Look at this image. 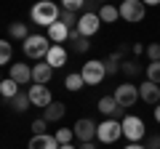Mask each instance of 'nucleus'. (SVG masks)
Returning <instances> with one entry per match:
<instances>
[{
    "label": "nucleus",
    "mask_w": 160,
    "mask_h": 149,
    "mask_svg": "<svg viewBox=\"0 0 160 149\" xmlns=\"http://www.w3.org/2000/svg\"><path fill=\"white\" fill-rule=\"evenodd\" d=\"M59 6L53 3V0H38L32 6V11H29V19H32L38 27H51L53 22H59Z\"/></svg>",
    "instance_id": "obj_1"
},
{
    "label": "nucleus",
    "mask_w": 160,
    "mask_h": 149,
    "mask_svg": "<svg viewBox=\"0 0 160 149\" xmlns=\"http://www.w3.org/2000/svg\"><path fill=\"white\" fill-rule=\"evenodd\" d=\"M51 46L53 43L48 40V35H29L27 40H24V56L35 59V61H46Z\"/></svg>",
    "instance_id": "obj_2"
},
{
    "label": "nucleus",
    "mask_w": 160,
    "mask_h": 149,
    "mask_svg": "<svg viewBox=\"0 0 160 149\" xmlns=\"http://www.w3.org/2000/svg\"><path fill=\"white\" fill-rule=\"evenodd\" d=\"M120 136H123V123H120V120L109 117V120H102V123H99L96 141H102V144H115Z\"/></svg>",
    "instance_id": "obj_3"
},
{
    "label": "nucleus",
    "mask_w": 160,
    "mask_h": 149,
    "mask_svg": "<svg viewBox=\"0 0 160 149\" xmlns=\"http://www.w3.org/2000/svg\"><path fill=\"white\" fill-rule=\"evenodd\" d=\"M80 74H83L86 85H99V83L107 77V67H104V61H99V59H91V61L83 64Z\"/></svg>",
    "instance_id": "obj_4"
},
{
    "label": "nucleus",
    "mask_w": 160,
    "mask_h": 149,
    "mask_svg": "<svg viewBox=\"0 0 160 149\" xmlns=\"http://www.w3.org/2000/svg\"><path fill=\"white\" fill-rule=\"evenodd\" d=\"M118 8H120V16H123V22H131V24L144 22V13H147V6H144L142 0H123Z\"/></svg>",
    "instance_id": "obj_5"
},
{
    "label": "nucleus",
    "mask_w": 160,
    "mask_h": 149,
    "mask_svg": "<svg viewBox=\"0 0 160 149\" xmlns=\"http://www.w3.org/2000/svg\"><path fill=\"white\" fill-rule=\"evenodd\" d=\"M123 136L131 144H139L144 138V120L136 115H126L123 117Z\"/></svg>",
    "instance_id": "obj_6"
},
{
    "label": "nucleus",
    "mask_w": 160,
    "mask_h": 149,
    "mask_svg": "<svg viewBox=\"0 0 160 149\" xmlns=\"http://www.w3.org/2000/svg\"><path fill=\"white\" fill-rule=\"evenodd\" d=\"M102 16H99V11H86L80 13V22H78V32L83 35V37H93V35L99 32V27H102Z\"/></svg>",
    "instance_id": "obj_7"
},
{
    "label": "nucleus",
    "mask_w": 160,
    "mask_h": 149,
    "mask_svg": "<svg viewBox=\"0 0 160 149\" xmlns=\"http://www.w3.org/2000/svg\"><path fill=\"white\" fill-rule=\"evenodd\" d=\"M115 101L120 104L123 109H128V107H133L136 104V99H139V88L133 85V83H120L118 88H115Z\"/></svg>",
    "instance_id": "obj_8"
},
{
    "label": "nucleus",
    "mask_w": 160,
    "mask_h": 149,
    "mask_svg": "<svg viewBox=\"0 0 160 149\" xmlns=\"http://www.w3.org/2000/svg\"><path fill=\"white\" fill-rule=\"evenodd\" d=\"M72 131H75V138H80V144H86V141H93V138H96L99 125L93 120H88V117H80L72 125Z\"/></svg>",
    "instance_id": "obj_9"
},
{
    "label": "nucleus",
    "mask_w": 160,
    "mask_h": 149,
    "mask_svg": "<svg viewBox=\"0 0 160 149\" xmlns=\"http://www.w3.org/2000/svg\"><path fill=\"white\" fill-rule=\"evenodd\" d=\"M27 93H29V101H32V107H43V109H46L48 104H53L48 85H38V83H32V85L27 88Z\"/></svg>",
    "instance_id": "obj_10"
},
{
    "label": "nucleus",
    "mask_w": 160,
    "mask_h": 149,
    "mask_svg": "<svg viewBox=\"0 0 160 149\" xmlns=\"http://www.w3.org/2000/svg\"><path fill=\"white\" fill-rule=\"evenodd\" d=\"M8 77H11V80H16L19 85H27V83H32V67H29V64L16 61V64H11Z\"/></svg>",
    "instance_id": "obj_11"
},
{
    "label": "nucleus",
    "mask_w": 160,
    "mask_h": 149,
    "mask_svg": "<svg viewBox=\"0 0 160 149\" xmlns=\"http://www.w3.org/2000/svg\"><path fill=\"white\" fill-rule=\"evenodd\" d=\"M139 99L147 101V104H160V85H158V83L144 80L142 85H139Z\"/></svg>",
    "instance_id": "obj_12"
},
{
    "label": "nucleus",
    "mask_w": 160,
    "mask_h": 149,
    "mask_svg": "<svg viewBox=\"0 0 160 149\" xmlns=\"http://www.w3.org/2000/svg\"><path fill=\"white\" fill-rule=\"evenodd\" d=\"M53 77V67L48 61H38L32 67V83H38V85H46V83H51Z\"/></svg>",
    "instance_id": "obj_13"
},
{
    "label": "nucleus",
    "mask_w": 160,
    "mask_h": 149,
    "mask_svg": "<svg viewBox=\"0 0 160 149\" xmlns=\"http://www.w3.org/2000/svg\"><path fill=\"white\" fill-rule=\"evenodd\" d=\"M96 109L102 112V115H107V117H115V120L123 115V107L115 101V96H102V99H99V107H96Z\"/></svg>",
    "instance_id": "obj_14"
},
{
    "label": "nucleus",
    "mask_w": 160,
    "mask_h": 149,
    "mask_svg": "<svg viewBox=\"0 0 160 149\" xmlns=\"http://www.w3.org/2000/svg\"><path fill=\"white\" fill-rule=\"evenodd\" d=\"M62 144L56 141V136H48V133H38V136L29 138L27 149H59Z\"/></svg>",
    "instance_id": "obj_15"
},
{
    "label": "nucleus",
    "mask_w": 160,
    "mask_h": 149,
    "mask_svg": "<svg viewBox=\"0 0 160 149\" xmlns=\"http://www.w3.org/2000/svg\"><path fill=\"white\" fill-rule=\"evenodd\" d=\"M69 32H72V29L64 27L62 22H53L51 27H48V40H51L53 46H62V43H67V40H69Z\"/></svg>",
    "instance_id": "obj_16"
},
{
    "label": "nucleus",
    "mask_w": 160,
    "mask_h": 149,
    "mask_svg": "<svg viewBox=\"0 0 160 149\" xmlns=\"http://www.w3.org/2000/svg\"><path fill=\"white\" fill-rule=\"evenodd\" d=\"M46 61L51 64L53 69H62L64 64H67V48H64V46H51V51H48Z\"/></svg>",
    "instance_id": "obj_17"
},
{
    "label": "nucleus",
    "mask_w": 160,
    "mask_h": 149,
    "mask_svg": "<svg viewBox=\"0 0 160 149\" xmlns=\"http://www.w3.org/2000/svg\"><path fill=\"white\" fill-rule=\"evenodd\" d=\"M64 115H67V107H64L62 101H53V104H48V107L43 109V117H46L48 123H59Z\"/></svg>",
    "instance_id": "obj_18"
},
{
    "label": "nucleus",
    "mask_w": 160,
    "mask_h": 149,
    "mask_svg": "<svg viewBox=\"0 0 160 149\" xmlns=\"http://www.w3.org/2000/svg\"><path fill=\"white\" fill-rule=\"evenodd\" d=\"M69 43H72V51H75V53H86L88 48H91L88 37H83L78 29H72V32H69Z\"/></svg>",
    "instance_id": "obj_19"
},
{
    "label": "nucleus",
    "mask_w": 160,
    "mask_h": 149,
    "mask_svg": "<svg viewBox=\"0 0 160 149\" xmlns=\"http://www.w3.org/2000/svg\"><path fill=\"white\" fill-rule=\"evenodd\" d=\"M11 107L16 109V112H27V109L32 107V101H29V93H27V91H19L16 96L11 99Z\"/></svg>",
    "instance_id": "obj_20"
},
{
    "label": "nucleus",
    "mask_w": 160,
    "mask_h": 149,
    "mask_svg": "<svg viewBox=\"0 0 160 149\" xmlns=\"http://www.w3.org/2000/svg\"><path fill=\"white\" fill-rule=\"evenodd\" d=\"M99 16H102V22H104V24H112V22H118V19H120V8L107 6V3H104V6L99 8Z\"/></svg>",
    "instance_id": "obj_21"
},
{
    "label": "nucleus",
    "mask_w": 160,
    "mask_h": 149,
    "mask_svg": "<svg viewBox=\"0 0 160 149\" xmlns=\"http://www.w3.org/2000/svg\"><path fill=\"white\" fill-rule=\"evenodd\" d=\"M83 85H86V80H83L80 72H69L67 77H64V88H67V91H80Z\"/></svg>",
    "instance_id": "obj_22"
},
{
    "label": "nucleus",
    "mask_w": 160,
    "mask_h": 149,
    "mask_svg": "<svg viewBox=\"0 0 160 149\" xmlns=\"http://www.w3.org/2000/svg\"><path fill=\"white\" fill-rule=\"evenodd\" d=\"M8 35H11V37H16V40H27V37H29L27 24H24V22H13V24H8Z\"/></svg>",
    "instance_id": "obj_23"
},
{
    "label": "nucleus",
    "mask_w": 160,
    "mask_h": 149,
    "mask_svg": "<svg viewBox=\"0 0 160 149\" xmlns=\"http://www.w3.org/2000/svg\"><path fill=\"white\" fill-rule=\"evenodd\" d=\"M0 93H3L6 99H13V96L19 93V83H16V80H11V77H6V80L0 83Z\"/></svg>",
    "instance_id": "obj_24"
},
{
    "label": "nucleus",
    "mask_w": 160,
    "mask_h": 149,
    "mask_svg": "<svg viewBox=\"0 0 160 149\" xmlns=\"http://www.w3.org/2000/svg\"><path fill=\"white\" fill-rule=\"evenodd\" d=\"M144 74H147L149 83H158L160 85V61H149L147 69H144Z\"/></svg>",
    "instance_id": "obj_25"
},
{
    "label": "nucleus",
    "mask_w": 160,
    "mask_h": 149,
    "mask_svg": "<svg viewBox=\"0 0 160 149\" xmlns=\"http://www.w3.org/2000/svg\"><path fill=\"white\" fill-rule=\"evenodd\" d=\"M11 56H13V48L8 40H0V64H11Z\"/></svg>",
    "instance_id": "obj_26"
},
{
    "label": "nucleus",
    "mask_w": 160,
    "mask_h": 149,
    "mask_svg": "<svg viewBox=\"0 0 160 149\" xmlns=\"http://www.w3.org/2000/svg\"><path fill=\"white\" fill-rule=\"evenodd\" d=\"M59 22H62L64 27H69V29H78V22H80V19L75 16L72 11H62V16H59Z\"/></svg>",
    "instance_id": "obj_27"
},
{
    "label": "nucleus",
    "mask_w": 160,
    "mask_h": 149,
    "mask_svg": "<svg viewBox=\"0 0 160 149\" xmlns=\"http://www.w3.org/2000/svg\"><path fill=\"white\" fill-rule=\"evenodd\" d=\"M53 136H56V141L64 147V144H72V138H75V131H69V128H59V131L53 133Z\"/></svg>",
    "instance_id": "obj_28"
},
{
    "label": "nucleus",
    "mask_w": 160,
    "mask_h": 149,
    "mask_svg": "<svg viewBox=\"0 0 160 149\" xmlns=\"http://www.w3.org/2000/svg\"><path fill=\"white\" fill-rule=\"evenodd\" d=\"M86 3H88V0H62V8H64V11L78 13L80 8H86Z\"/></svg>",
    "instance_id": "obj_29"
},
{
    "label": "nucleus",
    "mask_w": 160,
    "mask_h": 149,
    "mask_svg": "<svg viewBox=\"0 0 160 149\" xmlns=\"http://www.w3.org/2000/svg\"><path fill=\"white\" fill-rule=\"evenodd\" d=\"M120 69H123V72H126L128 77L139 74V64H136V61H123V64H120Z\"/></svg>",
    "instance_id": "obj_30"
},
{
    "label": "nucleus",
    "mask_w": 160,
    "mask_h": 149,
    "mask_svg": "<svg viewBox=\"0 0 160 149\" xmlns=\"http://www.w3.org/2000/svg\"><path fill=\"white\" fill-rule=\"evenodd\" d=\"M46 128H48V120H46V117L32 120V133H35V136H38V133H46Z\"/></svg>",
    "instance_id": "obj_31"
},
{
    "label": "nucleus",
    "mask_w": 160,
    "mask_h": 149,
    "mask_svg": "<svg viewBox=\"0 0 160 149\" xmlns=\"http://www.w3.org/2000/svg\"><path fill=\"white\" fill-rule=\"evenodd\" d=\"M147 56H149V61H160V43L147 46Z\"/></svg>",
    "instance_id": "obj_32"
},
{
    "label": "nucleus",
    "mask_w": 160,
    "mask_h": 149,
    "mask_svg": "<svg viewBox=\"0 0 160 149\" xmlns=\"http://www.w3.org/2000/svg\"><path fill=\"white\" fill-rule=\"evenodd\" d=\"M144 147H147V149H160V136H147Z\"/></svg>",
    "instance_id": "obj_33"
},
{
    "label": "nucleus",
    "mask_w": 160,
    "mask_h": 149,
    "mask_svg": "<svg viewBox=\"0 0 160 149\" xmlns=\"http://www.w3.org/2000/svg\"><path fill=\"white\" fill-rule=\"evenodd\" d=\"M131 51H133V53H136V56H142V53H144V51H147V48H144V46H142V43H133V46H131Z\"/></svg>",
    "instance_id": "obj_34"
},
{
    "label": "nucleus",
    "mask_w": 160,
    "mask_h": 149,
    "mask_svg": "<svg viewBox=\"0 0 160 149\" xmlns=\"http://www.w3.org/2000/svg\"><path fill=\"white\" fill-rule=\"evenodd\" d=\"M78 149H96V144H93V141H86V144H80Z\"/></svg>",
    "instance_id": "obj_35"
},
{
    "label": "nucleus",
    "mask_w": 160,
    "mask_h": 149,
    "mask_svg": "<svg viewBox=\"0 0 160 149\" xmlns=\"http://www.w3.org/2000/svg\"><path fill=\"white\" fill-rule=\"evenodd\" d=\"M142 3H144L147 8H152V6H160V0H142Z\"/></svg>",
    "instance_id": "obj_36"
},
{
    "label": "nucleus",
    "mask_w": 160,
    "mask_h": 149,
    "mask_svg": "<svg viewBox=\"0 0 160 149\" xmlns=\"http://www.w3.org/2000/svg\"><path fill=\"white\" fill-rule=\"evenodd\" d=\"M126 149H147V147H142V144H128Z\"/></svg>",
    "instance_id": "obj_37"
},
{
    "label": "nucleus",
    "mask_w": 160,
    "mask_h": 149,
    "mask_svg": "<svg viewBox=\"0 0 160 149\" xmlns=\"http://www.w3.org/2000/svg\"><path fill=\"white\" fill-rule=\"evenodd\" d=\"M155 120L160 123V104H158V107H155Z\"/></svg>",
    "instance_id": "obj_38"
},
{
    "label": "nucleus",
    "mask_w": 160,
    "mask_h": 149,
    "mask_svg": "<svg viewBox=\"0 0 160 149\" xmlns=\"http://www.w3.org/2000/svg\"><path fill=\"white\" fill-rule=\"evenodd\" d=\"M59 149H78V147H72V144H64V147H59Z\"/></svg>",
    "instance_id": "obj_39"
},
{
    "label": "nucleus",
    "mask_w": 160,
    "mask_h": 149,
    "mask_svg": "<svg viewBox=\"0 0 160 149\" xmlns=\"http://www.w3.org/2000/svg\"><path fill=\"white\" fill-rule=\"evenodd\" d=\"M99 3H102V0H99Z\"/></svg>",
    "instance_id": "obj_40"
}]
</instances>
